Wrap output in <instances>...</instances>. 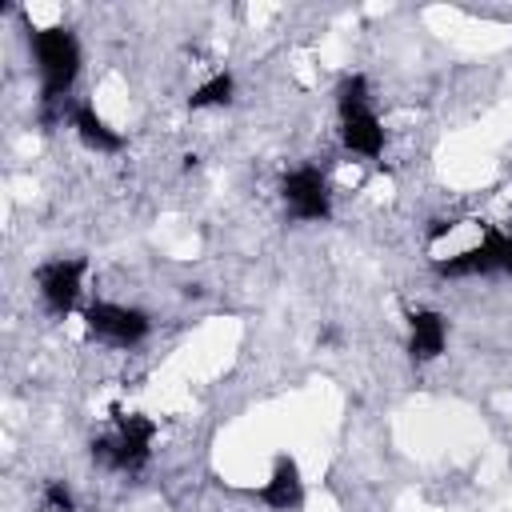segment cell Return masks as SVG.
I'll list each match as a JSON object with an SVG mask.
<instances>
[{"instance_id":"6da1fadb","label":"cell","mask_w":512,"mask_h":512,"mask_svg":"<svg viewBox=\"0 0 512 512\" xmlns=\"http://www.w3.org/2000/svg\"><path fill=\"white\" fill-rule=\"evenodd\" d=\"M32 56H36V72H40L44 120H52V108L64 100V92L80 76V40L68 28H36L32 32Z\"/></svg>"},{"instance_id":"7a4b0ae2","label":"cell","mask_w":512,"mask_h":512,"mask_svg":"<svg viewBox=\"0 0 512 512\" xmlns=\"http://www.w3.org/2000/svg\"><path fill=\"white\" fill-rule=\"evenodd\" d=\"M336 108H340V140H344V148L376 160L384 152V128H380V116L368 104V80L360 72L340 80Z\"/></svg>"},{"instance_id":"3957f363","label":"cell","mask_w":512,"mask_h":512,"mask_svg":"<svg viewBox=\"0 0 512 512\" xmlns=\"http://www.w3.org/2000/svg\"><path fill=\"white\" fill-rule=\"evenodd\" d=\"M116 416V436H100L92 440V460L104 464V468H116V472H140L152 456V436H156V424L140 412H120L112 408Z\"/></svg>"},{"instance_id":"277c9868","label":"cell","mask_w":512,"mask_h":512,"mask_svg":"<svg viewBox=\"0 0 512 512\" xmlns=\"http://www.w3.org/2000/svg\"><path fill=\"white\" fill-rule=\"evenodd\" d=\"M84 328L96 340H108L116 348H132V344H140L152 332V320L140 308H124V304L100 300V304H88L84 308Z\"/></svg>"},{"instance_id":"5b68a950","label":"cell","mask_w":512,"mask_h":512,"mask_svg":"<svg viewBox=\"0 0 512 512\" xmlns=\"http://www.w3.org/2000/svg\"><path fill=\"white\" fill-rule=\"evenodd\" d=\"M280 196H284V208L296 216V220H328L332 216V196H328V180L316 164H304V168H292L284 180H280Z\"/></svg>"},{"instance_id":"8992f818","label":"cell","mask_w":512,"mask_h":512,"mask_svg":"<svg viewBox=\"0 0 512 512\" xmlns=\"http://www.w3.org/2000/svg\"><path fill=\"white\" fill-rule=\"evenodd\" d=\"M88 272V260L84 256H60V260H48L40 272H36V284H40V300L52 316H68L80 300V280Z\"/></svg>"},{"instance_id":"52a82bcc","label":"cell","mask_w":512,"mask_h":512,"mask_svg":"<svg viewBox=\"0 0 512 512\" xmlns=\"http://www.w3.org/2000/svg\"><path fill=\"white\" fill-rule=\"evenodd\" d=\"M260 504H268L272 512H292L304 504V480H300V468L292 456H276L272 476L260 488Z\"/></svg>"},{"instance_id":"ba28073f","label":"cell","mask_w":512,"mask_h":512,"mask_svg":"<svg viewBox=\"0 0 512 512\" xmlns=\"http://www.w3.org/2000/svg\"><path fill=\"white\" fill-rule=\"evenodd\" d=\"M444 340H448V324L440 312L432 308H420L408 316V352L412 360H436L444 352Z\"/></svg>"},{"instance_id":"9c48e42d","label":"cell","mask_w":512,"mask_h":512,"mask_svg":"<svg viewBox=\"0 0 512 512\" xmlns=\"http://www.w3.org/2000/svg\"><path fill=\"white\" fill-rule=\"evenodd\" d=\"M72 128H76V136H80L88 148H96V152H120V148H124V136H120L116 128H108V124L96 116L92 104H76V108H72Z\"/></svg>"},{"instance_id":"30bf717a","label":"cell","mask_w":512,"mask_h":512,"mask_svg":"<svg viewBox=\"0 0 512 512\" xmlns=\"http://www.w3.org/2000/svg\"><path fill=\"white\" fill-rule=\"evenodd\" d=\"M232 92H236V80H232L228 72H216V76H208V80L188 96V108H192V112H200V108H224V104H232Z\"/></svg>"},{"instance_id":"8fae6325","label":"cell","mask_w":512,"mask_h":512,"mask_svg":"<svg viewBox=\"0 0 512 512\" xmlns=\"http://www.w3.org/2000/svg\"><path fill=\"white\" fill-rule=\"evenodd\" d=\"M480 248H484L488 272H508V276H512V232H500V228H484V236H480Z\"/></svg>"},{"instance_id":"7c38bea8","label":"cell","mask_w":512,"mask_h":512,"mask_svg":"<svg viewBox=\"0 0 512 512\" xmlns=\"http://www.w3.org/2000/svg\"><path fill=\"white\" fill-rule=\"evenodd\" d=\"M44 504H48L52 512H76V500H72V492H68L60 480H52V484L44 488Z\"/></svg>"},{"instance_id":"4fadbf2b","label":"cell","mask_w":512,"mask_h":512,"mask_svg":"<svg viewBox=\"0 0 512 512\" xmlns=\"http://www.w3.org/2000/svg\"><path fill=\"white\" fill-rule=\"evenodd\" d=\"M452 228H456L452 220H432V228H428V236H432V240H440V236H448Z\"/></svg>"}]
</instances>
